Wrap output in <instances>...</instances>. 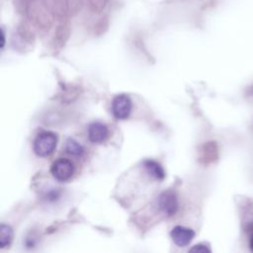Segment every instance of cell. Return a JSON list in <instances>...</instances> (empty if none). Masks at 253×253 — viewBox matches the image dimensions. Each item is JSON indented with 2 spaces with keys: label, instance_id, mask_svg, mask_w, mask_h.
<instances>
[{
  "label": "cell",
  "instance_id": "ba28073f",
  "mask_svg": "<svg viewBox=\"0 0 253 253\" xmlns=\"http://www.w3.org/2000/svg\"><path fill=\"white\" fill-rule=\"evenodd\" d=\"M13 238V229L10 225L2 223L0 225V247L3 248L10 244Z\"/></svg>",
  "mask_w": 253,
  "mask_h": 253
},
{
  "label": "cell",
  "instance_id": "9c48e42d",
  "mask_svg": "<svg viewBox=\"0 0 253 253\" xmlns=\"http://www.w3.org/2000/svg\"><path fill=\"white\" fill-rule=\"evenodd\" d=\"M65 151L73 156H80L84 152L82 145L73 138H68L65 143Z\"/></svg>",
  "mask_w": 253,
  "mask_h": 253
},
{
  "label": "cell",
  "instance_id": "8992f818",
  "mask_svg": "<svg viewBox=\"0 0 253 253\" xmlns=\"http://www.w3.org/2000/svg\"><path fill=\"white\" fill-rule=\"evenodd\" d=\"M108 127L99 122L92 123L88 126V138L93 143H101L108 136Z\"/></svg>",
  "mask_w": 253,
  "mask_h": 253
},
{
  "label": "cell",
  "instance_id": "30bf717a",
  "mask_svg": "<svg viewBox=\"0 0 253 253\" xmlns=\"http://www.w3.org/2000/svg\"><path fill=\"white\" fill-rule=\"evenodd\" d=\"M190 251H198V252H210L211 250L209 249V248H207L206 246H204V245H202V244H199V245H196V246H194L193 248H191L190 249Z\"/></svg>",
  "mask_w": 253,
  "mask_h": 253
},
{
  "label": "cell",
  "instance_id": "8fae6325",
  "mask_svg": "<svg viewBox=\"0 0 253 253\" xmlns=\"http://www.w3.org/2000/svg\"><path fill=\"white\" fill-rule=\"evenodd\" d=\"M250 248H251V250L253 251V235H252L251 238H250Z\"/></svg>",
  "mask_w": 253,
  "mask_h": 253
},
{
  "label": "cell",
  "instance_id": "3957f363",
  "mask_svg": "<svg viewBox=\"0 0 253 253\" xmlns=\"http://www.w3.org/2000/svg\"><path fill=\"white\" fill-rule=\"evenodd\" d=\"M132 108L130 98L126 94L117 95L112 102V113L118 120H126L128 118Z\"/></svg>",
  "mask_w": 253,
  "mask_h": 253
},
{
  "label": "cell",
  "instance_id": "277c9868",
  "mask_svg": "<svg viewBox=\"0 0 253 253\" xmlns=\"http://www.w3.org/2000/svg\"><path fill=\"white\" fill-rule=\"evenodd\" d=\"M195 235L196 233L192 228L183 225H176L170 232V236L173 242L179 247H185L189 245L194 239Z\"/></svg>",
  "mask_w": 253,
  "mask_h": 253
},
{
  "label": "cell",
  "instance_id": "7a4b0ae2",
  "mask_svg": "<svg viewBox=\"0 0 253 253\" xmlns=\"http://www.w3.org/2000/svg\"><path fill=\"white\" fill-rule=\"evenodd\" d=\"M50 173L55 180L59 182H65L73 176L74 165L69 159L59 158L52 163L50 167Z\"/></svg>",
  "mask_w": 253,
  "mask_h": 253
},
{
  "label": "cell",
  "instance_id": "6da1fadb",
  "mask_svg": "<svg viewBox=\"0 0 253 253\" xmlns=\"http://www.w3.org/2000/svg\"><path fill=\"white\" fill-rule=\"evenodd\" d=\"M57 144V135L52 131L40 132L34 140V151L38 156L46 157L50 155Z\"/></svg>",
  "mask_w": 253,
  "mask_h": 253
},
{
  "label": "cell",
  "instance_id": "52a82bcc",
  "mask_svg": "<svg viewBox=\"0 0 253 253\" xmlns=\"http://www.w3.org/2000/svg\"><path fill=\"white\" fill-rule=\"evenodd\" d=\"M143 167L147 173L156 180H163L165 178V171L162 166L153 160H145Z\"/></svg>",
  "mask_w": 253,
  "mask_h": 253
},
{
  "label": "cell",
  "instance_id": "5b68a950",
  "mask_svg": "<svg viewBox=\"0 0 253 253\" xmlns=\"http://www.w3.org/2000/svg\"><path fill=\"white\" fill-rule=\"evenodd\" d=\"M158 206L165 215L171 216L177 212L179 204L177 197L174 193L164 192L160 195L158 199Z\"/></svg>",
  "mask_w": 253,
  "mask_h": 253
}]
</instances>
